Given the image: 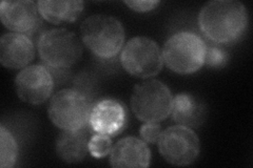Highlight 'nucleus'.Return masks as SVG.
Instances as JSON below:
<instances>
[{
    "instance_id": "nucleus-1",
    "label": "nucleus",
    "mask_w": 253,
    "mask_h": 168,
    "mask_svg": "<svg viewBox=\"0 0 253 168\" xmlns=\"http://www.w3.org/2000/svg\"><path fill=\"white\" fill-rule=\"evenodd\" d=\"M200 29L211 41L230 43L248 26L247 9L236 0H214L206 3L199 15Z\"/></svg>"
},
{
    "instance_id": "nucleus-2",
    "label": "nucleus",
    "mask_w": 253,
    "mask_h": 168,
    "mask_svg": "<svg viewBox=\"0 0 253 168\" xmlns=\"http://www.w3.org/2000/svg\"><path fill=\"white\" fill-rule=\"evenodd\" d=\"M83 43L99 58H113L125 42L122 22L106 14L92 15L81 27Z\"/></svg>"
},
{
    "instance_id": "nucleus-3",
    "label": "nucleus",
    "mask_w": 253,
    "mask_h": 168,
    "mask_svg": "<svg viewBox=\"0 0 253 168\" xmlns=\"http://www.w3.org/2000/svg\"><path fill=\"white\" fill-rule=\"evenodd\" d=\"M207 51L204 40L191 32H179L166 41L163 49L164 63L177 74L187 75L205 65Z\"/></svg>"
},
{
    "instance_id": "nucleus-4",
    "label": "nucleus",
    "mask_w": 253,
    "mask_h": 168,
    "mask_svg": "<svg viewBox=\"0 0 253 168\" xmlns=\"http://www.w3.org/2000/svg\"><path fill=\"white\" fill-rule=\"evenodd\" d=\"M173 97L170 90L158 80H148L135 85L131 98L134 115L142 122L158 123L172 111Z\"/></svg>"
},
{
    "instance_id": "nucleus-5",
    "label": "nucleus",
    "mask_w": 253,
    "mask_h": 168,
    "mask_svg": "<svg viewBox=\"0 0 253 168\" xmlns=\"http://www.w3.org/2000/svg\"><path fill=\"white\" fill-rule=\"evenodd\" d=\"M38 52L42 62L52 68H69L82 58L83 42L66 29L44 32L38 39Z\"/></svg>"
},
{
    "instance_id": "nucleus-6",
    "label": "nucleus",
    "mask_w": 253,
    "mask_h": 168,
    "mask_svg": "<svg viewBox=\"0 0 253 168\" xmlns=\"http://www.w3.org/2000/svg\"><path fill=\"white\" fill-rule=\"evenodd\" d=\"M91 101L76 90H61L55 94L49 104L51 121L62 131H77L89 125Z\"/></svg>"
},
{
    "instance_id": "nucleus-7",
    "label": "nucleus",
    "mask_w": 253,
    "mask_h": 168,
    "mask_svg": "<svg viewBox=\"0 0 253 168\" xmlns=\"http://www.w3.org/2000/svg\"><path fill=\"white\" fill-rule=\"evenodd\" d=\"M121 62L130 75L150 78L156 76L163 68V52L154 40L142 36L134 37L123 49Z\"/></svg>"
},
{
    "instance_id": "nucleus-8",
    "label": "nucleus",
    "mask_w": 253,
    "mask_h": 168,
    "mask_svg": "<svg viewBox=\"0 0 253 168\" xmlns=\"http://www.w3.org/2000/svg\"><path fill=\"white\" fill-rule=\"evenodd\" d=\"M158 150L168 163L176 166H187L193 163L201 150L200 139L189 127L175 125L162 132Z\"/></svg>"
},
{
    "instance_id": "nucleus-9",
    "label": "nucleus",
    "mask_w": 253,
    "mask_h": 168,
    "mask_svg": "<svg viewBox=\"0 0 253 168\" xmlns=\"http://www.w3.org/2000/svg\"><path fill=\"white\" fill-rule=\"evenodd\" d=\"M15 87L21 101L38 105L50 98L54 80L44 66H31L23 68L16 77Z\"/></svg>"
},
{
    "instance_id": "nucleus-10",
    "label": "nucleus",
    "mask_w": 253,
    "mask_h": 168,
    "mask_svg": "<svg viewBox=\"0 0 253 168\" xmlns=\"http://www.w3.org/2000/svg\"><path fill=\"white\" fill-rule=\"evenodd\" d=\"M0 18L3 26L14 33L32 34L42 26V17L37 2L30 0H9L0 4Z\"/></svg>"
},
{
    "instance_id": "nucleus-11",
    "label": "nucleus",
    "mask_w": 253,
    "mask_h": 168,
    "mask_svg": "<svg viewBox=\"0 0 253 168\" xmlns=\"http://www.w3.org/2000/svg\"><path fill=\"white\" fill-rule=\"evenodd\" d=\"M126 114L121 102L114 99H102L92 107L89 127L95 134L116 135L126 125Z\"/></svg>"
},
{
    "instance_id": "nucleus-12",
    "label": "nucleus",
    "mask_w": 253,
    "mask_h": 168,
    "mask_svg": "<svg viewBox=\"0 0 253 168\" xmlns=\"http://www.w3.org/2000/svg\"><path fill=\"white\" fill-rule=\"evenodd\" d=\"M35 57L34 44L29 36L7 33L0 39V62L10 69L26 67Z\"/></svg>"
},
{
    "instance_id": "nucleus-13",
    "label": "nucleus",
    "mask_w": 253,
    "mask_h": 168,
    "mask_svg": "<svg viewBox=\"0 0 253 168\" xmlns=\"http://www.w3.org/2000/svg\"><path fill=\"white\" fill-rule=\"evenodd\" d=\"M151 154L144 140L126 137L118 141L111 149L110 164L112 167H148Z\"/></svg>"
},
{
    "instance_id": "nucleus-14",
    "label": "nucleus",
    "mask_w": 253,
    "mask_h": 168,
    "mask_svg": "<svg viewBox=\"0 0 253 168\" xmlns=\"http://www.w3.org/2000/svg\"><path fill=\"white\" fill-rule=\"evenodd\" d=\"M89 125L77 131H62L56 139V154L66 163L83 162L89 151Z\"/></svg>"
},
{
    "instance_id": "nucleus-15",
    "label": "nucleus",
    "mask_w": 253,
    "mask_h": 168,
    "mask_svg": "<svg viewBox=\"0 0 253 168\" xmlns=\"http://www.w3.org/2000/svg\"><path fill=\"white\" fill-rule=\"evenodd\" d=\"M172 117L178 125L189 129L200 127L207 118V107L202 100L190 94H179L173 99Z\"/></svg>"
},
{
    "instance_id": "nucleus-16",
    "label": "nucleus",
    "mask_w": 253,
    "mask_h": 168,
    "mask_svg": "<svg viewBox=\"0 0 253 168\" xmlns=\"http://www.w3.org/2000/svg\"><path fill=\"white\" fill-rule=\"evenodd\" d=\"M37 3L42 17L53 25L73 22L84 10V2L79 0H41Z\"/></svg>"
},
{
    "instance_id": "nucleus-17",
    "label": "nucleus",
    "mask_w": 253,
    "mask_h": 168,
    "mask_svg": "<svg viewBox=\"0 0 253 168\" xmlns=\"http://www.w3.org/2000/svg\"><path fill=\"white\" fill-rule=\"evenodd\" d=\"M0 166L10 168L14 166L18 156V147L13 134L3 125L0 126Z\"/></svg>"
},
{
    "instance_id": "nucleus-18",
    "label": "nucleus",
    "mask_w": 253,
    "mask_h": 168,
    "mask_svg": "<svg viewBox=\"0 0 253 168\" xmlns=\"http://www.w3.org/2000/svg\"><path fill=\"white\" fill-rule=\"evenodd\" d=\"M112 141L109 135L95 134L89 140V151L94 158H104L111 153Z\"/></svg>"
},
{
    "instance_id": "nucleus-19",
    "label": "nucleus",
    "mask_w": 253,
    "mask_h": 168,
    "mask_svg": "<svg viewBox=\"0 0 253 168\" xmlns=\"http://www.w3.org/2000/svg\"><path fill=\"white\" fill-rule=\"evenodd\" d=\"M228 62V54L215 46H207L205 56V65L211 67H221Z\"/></svg>"
},
{
    "instance_id": "nucleus-20",
    "label": "nucleus",
    "mask_w": 253,
    "mask_h": 168,
    "mask_svg": "<svg viewBox=\"0 0 253 168\" xmlns=\"http://www.w3.org/2000/svg\"><path fill=\"white\" fill-rule=\"evenodd\" d=\"M140 137L146 143H157L158 139H160V135L162 134L161 126L157 123H147L141 126L139 131Z\"/></svg>"
},
{
    "instance_id": "nucleus-21",
    "label": "nucleus",
    "mask_w": 253,
    "mask_h": 168,
    "mask_svg": "<svg viewBox=\"0 0 253 168\" xmlns=\"http://www.w3.org/2000/svg\"><path fill=\"white\" fill-rule=\"evenodd\" d=\"M125 3L128 5L130 9L136 11V12H148L155 9V6L160 4V1H139V0H133V1H125Z\"/></svg>"
}]
</instances>
